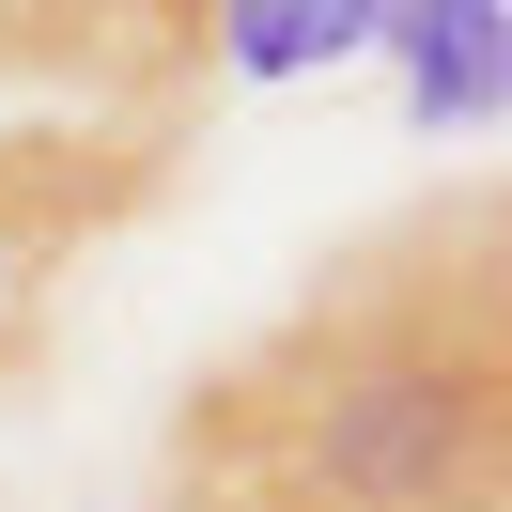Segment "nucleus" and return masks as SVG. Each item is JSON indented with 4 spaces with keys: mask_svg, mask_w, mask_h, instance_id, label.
<instances>
[{
    "mask_svg": "<svg viewBox=\"0 0 512 512\" xmlns=\"http://www.w3.org/2000/svg\"><path fill=\"white\" fill-rule=\"evenodd\" d=\"M218 0H0V94L32 109H187Z\"/></svg>",
    "mask_w": 512,
    "mask_h": 512,
    "instance_id": "nucleus-3",
    "label": "nucleus"
},
{
    "mask_svg": "<svg viewBox=\"0 0 512 512\" xmlns=\"http://www.w3.org/2000/svg\"><path fill=\"white\" fill-rule=\"evenodd\" d=\"M202 63H233V78H311V63H342V32H326V0H218V16H202Z\"/></svg>",
    "mask_w": 512,
    "mask_h": 512,
    "instance_id": "nucleus-5",
    "label": "nucleus"
},
{
    "mask_svg": "<svg viewBox=\"0 0 512 512\" xmlns=\"http://www.w3.org/2000/svg\"><path fill=\"white\" fill-rule=\"evenodd\" d=\"M388 16H404V0H326V32H342V47H388Z\"/></svg>",
    "mask_w": 512,
    "mask_h": 512,
    "instance_id": "nucleus-6",
    "label": "nucleus"
},
{
    "mask_svg": "<svg viewBox=\"0 0 512 512\" xmlns=\"http://www.w3.org/2000/svg\"><path fill=\"white\" fill-rule=\"evenodd\" d=\"M156 512H512V218L404 202L171 404Z\"/></svg>",
    "mask_w": 512,
    "mask_h": 512,
    "instance_id": "nucleus-1",
    "label": "nucleus"
},
{
    "mask_svg": "<svg viewBox=\"0 0 512 512\" xmlns=\"http://www.w3.org/2000/svg\"><path fill=\"white\" fill-rule=\"evenodd\" d=\"M388 47H404V125L419 140H481L512 109V0H404Z\"/></svg>",
    "mask_w": 512,
    "mask_h": 512,
    "instance_id": "nucleus-4",
    "label": "nucleus"
},
{
    "mask_svg": "<svg viewBox=\"0 0 512 512\" xmlns=\"http://www.w3.org/2000/svg\"><path fill=\"white\" fill-rule=\"evenodd\" d=\"M171 140H187V109H16L0 125V373L47 357L78 249L171 187Z\"/></svg>",
    "mask_w": 512,
    "mask_h": 512,
    "instance_id": "nucleus-2",
    "label": "nucleus"
}]
</instances>
